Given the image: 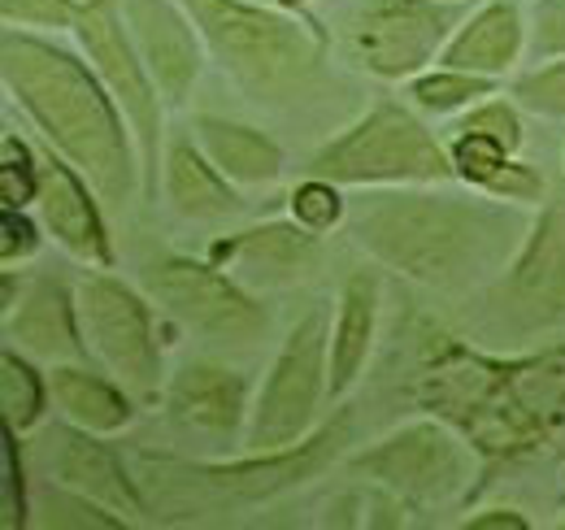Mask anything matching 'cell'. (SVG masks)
Masks as SVG:
<instances>
[{
	"label": "cell",
	"mask_w": 565,
	"mask_h": 530,
	"mask_svg": "<svg viewBox=\"0 0 565 530\" xmlns=\"http://www.w3.org/2000/svg\"><path fill=\"white\" fill-rule=\"evenodd\" d=\"M526 49V26H522V13L513 0H492L483 4L475 18H466L452 40L444 44L439 62L452 70H470V74H504L513 70V62L522 57Z\"/></svg>",
	"instance_id": "obj_20"
},
{
	"label": "cell",
	"mask_w": 565,
	"mask_h": 530,
	"mask_svg": "<svg viewBox=\"0 0 565 530\" xmlns=\"http://www.w3.org/2000/svg\"><path fill=\"white\" fill-rule=\"evenodd\" d=\"M466 530H526V518L518 509H483L466 518Z\"/></svg>",
	"instance_id": "obj_37"
},
{
	"label": "cell",
	"mask_w": 565,
	"mask_h": 530,
	"mask_svg": "<svg viewBox=\"0 0 565 530\" xmlns=\"http://www.w3.org/2000/svg\"><path fill=\"white\" fill-rule=\"evenodd\" d=\"M452 13L439 0H370L353 18V57L379 78H414L452 35Z\"/></svg>",
	"instance_id": "obj_12"
},
{
	"label": "cell",
	"mask_w": 565,
	"mask_h": 530,
	"mask_svg": "<svg viewBox=\"0 0 565 530\" xmlns=\"http://www.w3.org/2000/svg\"><path fill=\"white\" fill-rule=\"evenodd\" d=\"M309 170L340 188H435L457 179L452 152L396 100L374 105L349 131L318 148Z\"/></svg>",
	"instance_id": "obj_4"
},
{
	"label": "cell",
	"mask_w": 565,
	"mask_h": 530,
	"mask_svg": "<svg viewBox=\"0 0 565 530\" xmlns=\"http://www.w3.org/2000/svg\"><path fill=\"white\" fill-rule=\"evenodd\" d=\"M78 44L87 53V62L105 78V87L114 92L127 127L136 135L143 166V188H157V161H161V92L152 83V74L143 66L140 49H131L127 26L118 22V13L105 0H83L78 18H74Z\"/></svg>",
	"instance_id": "obj_10"
},
{
	"label": "cell",
	"mask_w": 565,
	"mask_h": 530,
	"mask_svg": "<svg viewBox=\"0 0 565 530\" xmlns=\"http://www.w3.org/2000/svg\"><path fill=\"white\" fill-rule=\"evenodd\" d=\"M531 222L513 200L492 192H418V183L356 197L349 209V231L374 262L435 292L492 287L518 257Z\"/></svg>",
	"instance_id": "obj_1"
},
{
	"label": "cell",
	"mask_w": 565,
	"mask_h": 530,
	"mask_svg": "<svg viewBox=\"0 0 565 530\" xmlns=\"http://www.w3.org/2000/svg\"><path fill=\"white\" fill-rule=\"evenodd\" d=\"M374 327H379V283L374 274L356 269L340 292V309L331 327V396L353 392V383L365 374L374 352Z\"/></svg>",
	"instance_id": "obj_21"
},
{
	"label": "cell",
	"mask_w": 565,
	"mask_h": 530,
	"mask_svg": "<svg viewBox=\"0 0 565 530\" xmlns=\"http://www.w3.org/2000/svg\"><path fill=\"white\" fill-rule=\"evenodd\" d=\"M49 396L62 409L66 422L83 426V431H96V435H118L136 417V404L118 379H105V374L83 370L74 361H62L49 374Z\"/></svg>",
	"instance_id": "obj_22"
},
{
	"label": "cell",
	"mask_w": 565,
	"mask_h": 530,
	"mask_svg": "<svg viewBox=\"0 0 565 530\" xmlns=\"http://www.w3.org/2000/svg\"><path fill=\"white\" fill-rule=\"evenodd\" d=\"M35 248H40V226L26 218V209L4 204V213H0V262L4 265L22 262Z\"/></svg>",
	"instance_id": "obj_35"
},
{
	"label": "cell",
	"mask_w": 565,
	"mask_h": 530,
	"mask_svg": "<svg viewBox=\"0 0 565 530\" xmlns=\"http://www.w3.org/2000/svg\"><path fill=\"white\" fill-rule=\"evenodd\" d=\"M196 139L205 148L213 166L244 188H262L275 183L282 174V148L262 131L244 127V123H226V118H201L196 123Z\"/></svg>",
	"instance_id": "obj_24"
},
{
	"label": "cell",
	"mask_w": 565,
	"mask_h": 530,
	"mask_svg": "<svg viewBox=\"0 0 565 530\" xmlns=\"http://www.w3.org/2000/svg\"><path fill=\"white\" fill-rule=\"evenodd\" d=\"M291 218L300 222V226H309V231H335L344 218H349V204L340 197V183H331V179H309V183H300V188H291Z\"/></svg>",
	"instance_id": "obj_30"
},
{
	"label": "cell",
	"mask_w": 565,
	"mask_h": 530,
	"mask_svg": "<svg viewBox=\"0 0 565 530\" xmlns=\"http://www.w3.org/2000/svg\"><path fill=\"white\" fill-rule=\"evenodd\" d=\"M531 53L535 57H565V0H540L535 4Z\"/></svg>",
	"instance_id": "obj_36"
},
{
	"label": "cell",
	"mask_w": 565,
	"mask_h": 530,
	"mask_svg": "<svg viewBox=\"0 0 565 530\" xmlns=\"http://www.w3.org/2000/svg\"><path fill=\"white\" fill-rule=\"evenodd\" d=\"M562 505H565V496H562Z\"/></svg>",
	"instance_id": "obj_38"
},
{
	"label": "cell",
	"mask_w": 565,
	"mask_h": 530,
	"mask_svg": "<svg viewBox=\"0 0 565 530\" xmlns=\"http://www.w3.org/2000/svg\"><path fill=\"white\" fill-rule=\"evenodd\" d=\"M4 343L22 348L26 357H49L57 365L87 357L92 348L78 322V296H71V287L57 278L22 283V296L4 309Z\"/></svg>",
	"instance_id": "obj_17"
},
{
	"label": "cell",
	"mask_w": 565,
	"mask_h": 530,
	"mask_svg": "<svg viewBox=\"0 0 565 530\" xmlns=\"http://www.w3.org/2000/svg\"><path fill=\"white\" fill-rule=\"evenodd\" d=\"M0 13L9 26H74L78 4L74 0H0Z\"/></svg>",
	"instance_id": "obj_34"
},
{
	"label": "cell",
	"mask_w": 565,
	"mask_h": 530,
	"mask_svg": "<svg viewBox=\"0 0 565 530\" xmlns=\"http://www.w3.org/2000/svg\"><path fill=\"white\" fill-rule=\"evenodd\" d=\"M210 262L222 265L244 287H282L305 278L318 262V231L300 222H262L231 240H217Z\"/></svg>",
	"instance_id": "obj_16"
},
{
	"label": "cell",
	"mask_w": 565,
	"mask_h": 530,
	"mask_svg": "<svg viewBox=\"0 0 565 530\" xmlns=\"http://www.w3.org/2000/svg\"><path fill=\"white\" fill-rule=\"evenodd\" d=\"M166 192H170V204L183 218H192V222H222V218H235L239 213L235 183L205 157V148L188 144V139L170 144V157H166Z\"/></svg>",
	"instance_id": "obj_23"
},
{
	"label": "cell",
	"mask_w": 565,
	"mask_h": 530,
	"mask_svg": "<svg viewBox=\"0 0 565 530\" xmlns=\"http://www.w3.org/2000/svg\"><path fill=\"white\" fill-rule=\"evenodd\" d=\"M322 396H331V327H327V309H313L282 339L279 357L253 400L244 448L270 453L300 444L322 409Z\"/></svg>",
	"instance_id": "obj_7"
},
{
	"label": "cell",
	"mask_w": 565,
	"mask_h": 530,
	"mask_svg": "<svg viewBox=\"0 0 565 530\" xmlns=\"http://www.w3.org/2000/svg\"><path fill=\"white\" fill-rule=\"evenodd\" d=\"M492 87L495 83L488 74L439 66L430 70V74H414L409 78V100L430 109V114H461V109H475L483 96H492Z\"/></svg>",
	"instance_id": "obj_28"
},
{
	"label": "cell",
	"mask_w": 565,
	"mask_h": 530,
	"mask_svg": "<svg viewBox=\"0 0 565 530\" xmlns=\"http://www.w3.org/2000/svg\"><path fill=\"white\" fill-rule=\"evenodd\" d=\"M457 131L488 135V139H495V144H504L509 152L522 148V118L513 114L509 100H479L475 109H466V118L457 123Z\"/></svg>",
	"instance_id": "obj_33"
},
{
	"label": "cell",
	"mask_w": 565,
	"mask_h": 530,
	"mask_svg": "<svg viewBox=\"0 0 565 530\" xmlns=\"http://www.w3.org/2000/svg\"><path fill=\"white\" fill-rule=\"evenodd\" d=\"M44 396H49V383L35 374V365L18 348L4 343V352H0V417H4V426H13L18 435L40 426Z\"/></svg>",
	"instance_id": "obj_27"
},
{
	"label": "cell",
	"mask_w": 565,
	"mask_h": 530,
	"mask_svg": "<svg viewBox=\"0 0 565 530\" xmlns=\"http://www.w3.org/2000/svg\"><path fill=\"white\" fill-rule=\"evenodd\" d=\"M353 469L401 505H452L479 483V453L457 435V426L423 417L356 453Z\"/></svg>",
	"instance_id": "obj_6"
},
{
	"label": "cell",
	"mask_w": 565,
	"mask_h": 530,
	"mask_svg": "<svg viewBox=\"0 0 565 530\" xmlns=\"http://www.w3.org/2000/svg\"><path fill=\"white\" fill-rule=\"evenodd\" d=\"M22 448H26V462L35 465L49 483H62L71 491H83V496L109 505L127 522L143 518V500L136 491V483H131V474L100 444L96 431H83L74 422H57V426H44Z\"/></svg>",
	"instance_id": "obj_13"
},
{
	"label": "cell",
	"mask_w": 565,
	"mask_h": 530,
	"mask_svg": "<svg viewBox=\"0 0 565 530\" xmlns=\"http://www.w3.org/2000/svg\"><path fill=\"white\" fill-rule=\"evenodd\" d=\"M0 70L9 96L31 114L44 139L83 170L96 197L122 204L136 192L143 166L127 139L131 127L105 78H96L87 62L9 26L0 44Z\"/></svg>",
	"instance_id": "obj_2"
},
{
	"label": "cell",
	"mask_w": 565,
	"mask_h": 530,
	"mask_svg": "<svg viewBox=\"0 0 565 530\" xmlns=\"http://www.w3.org/2000/svg\"><path fill=\"white\" fill-rule=\"evenodd\" d=\"M0 192H4V204L13 209H26L35 204V192H40V157L9 131L4 135V157H0Z\"/></svg>",
	"instance_id": "obj_32"
},
{
	"label": "cell",
	"mask_w": 565,
	"mask_h": 530,
	"mask_svg": "<svg viewBox=\"0 0 565 530\" xmlns=\"http://www.w3.org/2000/svg\"><path fill=\"white\" fill-rule=\"evenodd\" d=\"M74 296H78V322L92 357L131 396H157L166 374H161V348L152 335L148 305L109 274H87Z\"/></svg>",
	"instance_id": "obj_8"
},
{
	"label": "cell",
	"mask_w": 565,
	"mask_h": 530,
	"mask_svg": "<svg viewBox=\"0 0 565 530\" xmlns=\"http://www.w3.org/2000/svg\"><path fill=\"white\" fill-rule=\"evenodd\" d=\"M544 365L548 361L495 365V361H479V357H452V361H444V370L426 374L430 392L423 396L435 413L448 409L452 422L466 426L475 444L518 453V448H531L535 435H544L540 409L526 392Z\"/></svg>",
	"instance_id": "obj_5"
},
{
	"label": "cell",
	"mask_w": 565,
	"mask_h": 530,
	"mask_svg": "<svg viewBox=\"0 0 565 530\" xmlns=\"http://www.w3.org/2000/svg\"><path fill=\"white\" fill-rule=\"evenodd\" d=\"M335 439H344V422H331L327 431L309 435L305 444H287V448H270V453H248L239 462H205L192 465L188 474L205 478L210 487L226 491V496H244V500H262L287 491L296 483H305L309 474H318L327 457L335 453Z\"/></svg>",
	"instance_id": "obj_18"
},
{
	"label": "cell",
	"mask_w": 565,
	"mask_h": 530,
	"mask_svg": "<svg viewBox=\"0 0 565 530\" xmlns=\"http://www.w3.org/2000/svg\"><path fill=\"white\" fill-rule=\"evenodd\" d=\"M35 209H40V222L44 231L87 265H105L114 262V248H109V235H105V222H100V209H96V188L83 179L78 166H66L62 152L49 144V152L40 157V192H35Z\"/></svg>",
	"instance_id": "obj_15"
},
{
	"label": "cell",
	"mask_w": 565,
	"mask_h": 530,
	"mask_svg": "<svg viewBox=\"0 0 565 530\" xmlns=\"http://www.w3.org/2000/svg\"><path fill=\"white\" fill-rule=\"evenodd\" d=\"M244 379L226 365H210V361H192L183 370H174L166 400L174 422H183L196 435H213V439H231L244 422Z\"/></svg>",
	"instance_id": "obj_19"
},
{
	"label": "cell",
	"mask_w": 565,
	"mask_h": 530,
	"mask_svg": "<svg viewBox=\"0 0 565 530\" xmlns=\"http://www.w3.org/2000/svg\"><path fill=\"white\" fill-rule=\"evenodd\" d=\"M492 300L518 331L565 327V197H553L535 213L518 257L492 283Z\"/></svg>",
	"instance_id": "obj_11"
},
{
	"label": "cell",
	"mask_w": 565,
	"mask_h": 530,
	"mask_svg": "<svg viewBox=\"0 0 565 530\" xmlns=\"http://www.w3.org/2000/svg\"><path fill=\"white\" fill-rule=\"evenodd\" d=\"M513 100L526 105L531 114L565 118V57L544 62V66L526 70L522 78H513Z\"/></svg>",
	"instance_id": "obj_31"
},
{
	"label": "cell",
	"mask_w": 565,
	"mask_h": 530,
	"mask_svg": "<svg viewBox=\"0 0 565 530\" xmlns=\"http://www.w3.org/2000/svg\"><path fill=\"white\" fill-rule=\"evenodd\" d=\"M26 448L18 444V431L4 426V448H0V527H22L31 522L26 505Z\"/></svg>",
	"instance_id": "obj_29"
},
{
	"label": "cell",
	"mask_w": 565,
	"mask_h": 530,
	"mask_svg": "<svg viewBox=\"0 0 565 530\" xmlns=\"http://www.w3.org/2000/svg\"><path fill=\"white\" fill-rule=\"evenodd\" d=\"M122 13L161 100L183 105L201 78V40L192 13L179 0H122Z\"/></svg>",
	"instance_id": "obj_14"
},
{
	"label": "cell",
	"mask_w": 565,
	"mask_h": 530,
	"mask_svg": "<svg viewBox=\"0 0 565 530\" xmlns=\"http://www.w3.org/2000/svg\"><path fill=\"white\" fill-rule=\"evenodd\" d=\"M31 527H44V530H122L131 527L122 513H114L109 505L83 496V491H71L62 483H49L35 505H31Z\"/></svg>",
	"instance_id": "obj_26"
},
{
	"label": "cell",
	"mask_w": 565,
	"mask_h": 530,
	"mask_svg": "<svg viewBox=\"0 0 565 530\" xmlns=\"http://www.w3.org/2000/svg\"><path fill=\"white\" fill-rule=\"evenodd\" d=\"M179 4L201 26L222 70L253 100H282L313 78L322 49L318 35L305 31L300 22L244 0H179Z\"/></svg>",
	"instance_id": "obj_3"
},
{
	"label": "cell",
	"mask_w": 565,
	"mask_h": 530,
	"mask_svg": "<svg viewBox=\"0 0 565 530\" xmlns=\"http://www.w3.org/2000/svg\"><path fill=\"white\" fill-rule=\"evenodd\" d=\"M448 152H452L457 179L479 188V192H492V197L504 200H526V204H535V200L544 197V179L531 166H518L513 152L504 144L488 139V135L457 131L452 144H448Z\"/></svg>",
	"instance_id": "obj_25"
},
{
	"label": "cell",
	"mask_w": 565,
	"mask_h": 530,
	"mask_svg": "<svg viewBox=\"0 0 565 530\" xmlns=\"http://www.w3.org/2000/svg\"><path fill=\"white\" fill-rule=\"evenodd\" d=\"M143 287L157 305H166V314L222 343H253L270 322L266 309L248 296V287L213 262L157 257L143 265Z\"/></svg>",
	"instance_id": "obj_9"
}]
</instances>
